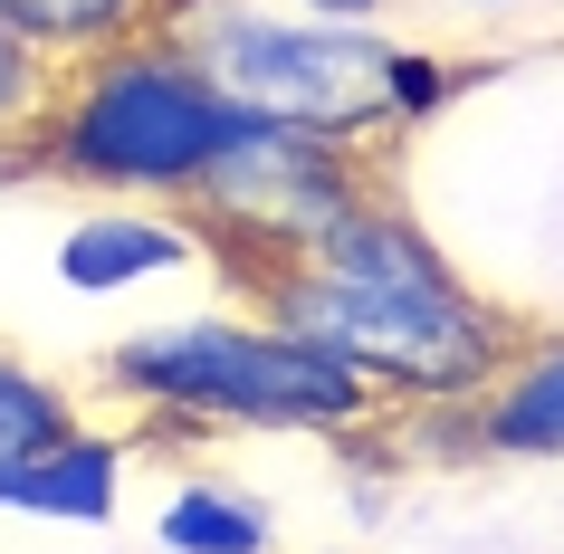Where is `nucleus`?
<instances>
[{
  "mask_svg": "<svg viewBox=\"0 0 564 554\" xmlns=\"http://www.w3.org/2000/svg\"><path fill=\"white\" fill-rule=\"evenodd\" d=\"M202 220L173 202H87L58 230V287L67 296H124L153 287V278H182L202 268Z\"/></svg>",
  "mask_w": 564,
  "mask_h": 554,
  "instance_id": "6",
  "label": "nucleus"
},
{
  "mask_svg": "<svg viewBox=\"0 0 564 554\" xmlns=\"http://www.w3.org/2000/svg\"><path fill=\"white\" fill-rule=\"evenodd\" d=\"M469 449L507 468L564 459V325H527L517 354L498 363V382L469 402Z\"/></svg>",
  "mask_w": 564,
  "mask_h": 554,
  "instance_id": "8",
  "label": "nucleus"
},
{
  "mask_svg": "<svg viewBox=\"0 0 564 554\" xmlns=\"http://www.w3.org/2000/svg\"><path fill=\"white\" fill-rule=\"evenodd\" d=\"M469 10H507V0H469Z\"/></svg>",
  "mask_w": 564,
  "mask_h": 554,
  "instance_id": "15",
  "label": "nucleus"
},
{
  "mask_svg": "<svg viewBox=\"0 0 564 554\" xmlns=\"http://www.w3.org/2000/svg\"><path fill=\"white\" fill-rule=\"evenodd\" d=\"M153 545L163 554H278V507L259 488L220 478V468H182L153 507Z\"/></svg>",
  "mask_w": 564,
  "mask_h": 554,
  "instance_id": "9",
  "label": "nucleus"
},
{
  "mask_svg": "<svg viewBox=\"0 0 564 554\" xmlns=\"http://www.w3.org/2000/svg\"><path fill=\"white\" fill-rule=\"evenodd\" d=\"M77 421H87V402H77L58 373H39L30 354L0 335V459H30V449L67 439Z\"/></svg>",
  "mask_w": 564,
  "mask_h": 554,
  "instance_id": "12",
  "label": "nucleus"
},
{
  "mask_svg": "<svg viewBox=\"0 0 564 554\" xmlns=\"http://www.w3.org/2000/svg\"><path fill=\"white\" fill-rule=\"evenodd\" d=\"M316 554H355V545H316Z\"/></svg>",
  "mask_w": 564,
  "mask_h": 554,
  "instance_id": "16",
  "label": "nucleus"
},
{
  "mask_svg": "<svg viewBox=\"0 0 564 554\" xmlns=\"http://www.w3.org/2000/svg\"><path fill=\"white\" fill-rule=\"evenodd\" d=\"M134 449L144 439L124 421H77L67 439H48L30 459H0V507L10 517H58V525H116Z\"/></svg>",
  "mask_w": 564,
  "mask_h": 554,
  "instance_id": "7",
  "label": "nucleus"
},
{
  "mask_svg": "<svg viewBox=\"0 0 564 554\" xmlns=\"http://www.w3.org/2000/svg\"><path fill=\"white\" fill-rule=\"evenodd\" d=\"M163 30L202 58V77L230 106L392 153V124H383L392 30H335V20H306V10H268V0H173Z\"/></svg>",
  "mask_w": 564,
  "mask_h": 554,
  "instance_id": "4",
  "label": "nucleus"
},
{
  "mask_svg": "<svg viewBox=\"0 0 564 554\" xmlns=\"http://www.w3.org/2000/svg\"><path fill=\"white\" fill-rule=\"evenodd\" d=\"M230 287L259 296L268 325H288L345 373H364L383 411H469L527 335V316L478 287L402 210L392 182H373L355 210H335L297 259L249 268Z\"/></svg>",
  "mask_w": 564,
  "mask_h": 554,
  "instance_id": "1",
  "label": "nucleus"
},
{
  "mask_svg": "<svg viewBox=\"0 0 564 554\" xmlns=\"http://www.w3.org/2000/svg\"><path fill=\"white\" fill-rule=\"evenodd\" d=\"M96 392L124 411L134 439H355L383 421L373 382L345 373L335 354H316L306 335L268 316H173L134 325L124 345L96 354Z\"/></svg>",
  "mask_w": 564,
  "mask_h": 554,
  "instance_id": "2",
  "label": "nucleus"
},
{
  "mask_svg": "<svg viewBox=\"0 0 564 554\" xmlns=\"http://www.w3.org/2000/svg\"><path fill=\"white\" fill-rule=\"evenodd\" d=\"M20 30L48 48V58H87L106 39H134V30H163L173 0H0Z\"/></svg>",
  "mask_w": 564,
  "mask_h": 554,
  "instance_id": "11",
  "label": "nucleus"
},
{
  "mask_svg": "<svg viewBox=\"0 0 564 554\" xmlns=\"http://www.w3.org/2000/svg\"><path fill=\"white\" fill-rule=\"evenodd\" d=\"M230 96L173 30L106 39L87 58H58V87L20 134V182H67L87 202H173L192 210L210 153L230 134Z\"/></svg>",
  "mask_w": 564,
  "mask_h": 554,
  "instance_id": "3",
  "label": "nucleus"
},
{
  "mask_svg": "<svg viewBox=\"0 0 564 554\" xmlns=\"http://www.w3.org/2000/svg\"><path fill=\"white\" fill-rule=\"evenodd\" d=\"M373 182H392L383 153L239 106L230 134H220V153H210V173H202V192H192V220H202L210 268H220V278H249V268L297 259L306 239L326 230L335 210H355Z\"/></svg>",
  "mask_w": 564,
  "mask_h": 554,
  "instance_id": "5",
  "label": "nucleus"
},
{
  "mask_svg": "<svg viewBox=\"0 0 564 554\" xmlns=\"http://www.w3.org/2000/svg\"><path fill=\"white\" fill-rule=\"evenodd\" d=\"M48 87H58V58H48V48L0 10V182H20V134L39 124Z\"/></svg>",
  "mask_w": 564,
  "mask_h": 554,
  "instance_id": "13",
  "label": "nucleus"
},
{
  "mask_svg": "<svg viewBox=\"0 0 564 554\" xmlns=\"http://www.w3.org/2000/svg\"><path fill=\"white\" fill-rule=\"evenodd\" d=\"M488 77V58H459V48H412V39H392L383 58V124L392 144H412V134H431V124L459 106V96Z\"/></svg>",
  "mask_w": 564,
  "mask_h": 554,
  "instance_id": "10",
  "label": "nucleus"
},
{
  "mask_svg": "<svg viewBox=\"0 0 564 554\" xmlns=\"http://www.w3.org/2000/svg\"><path fill=\"white\" fill-rule=\"evenodd\" d=\"M306 20H335V30H383L392 20V0H297Z\"/></svg>",
  "mask_w": 564,
  "mask_h": 554,
  "instance_id": "14",
  "label": "nucleus"
}]
</instances>
